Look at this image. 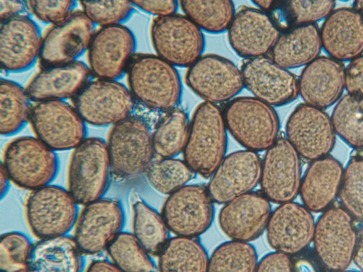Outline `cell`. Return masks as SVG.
<instances>
[{"instance_id":"cell-24","label":"cell","mask_w":363,"mask_h":272,"mask_svg":"<svg viewBox=\"0 0 363 272\" xmlns=\"http://www.w3.org/2000/svg\"><path fill=\"white\" fill-rule=\"evenodd\" d=\"M271 213L270 201L261 191H251L224 204L218 223L231 240L249 242L266 230Z\"/></svg>"},{"instance_id":"cell-27","label":"cell","mask_w":363,"mask_h":272,"mask_svg":"<svg viewBox=\"0 0 363 272\" xmlns=\"http://www.w3.org/2000/svg\"><path fill=\"white\" fill-rule=\"evenodd\" d=\"M91 73L89 66L79 60L43 67L25 89L36 103L73 98L89 81Z\"/></svg>"},{"instance_id":"cell-2","label":"cell","mask_w":363,"mask_h":272,"mask_svg":"<svg viewBox=\"0 0 363 272\" xmlns=\"http://www.w3.org/2000/svg\"><path fill=\"white\" fill-rule=\"evenodd\" d=\"M223 110L203 101L195 108L189 123L184 161L196 174L210 178L225 158L228 137Z\"/></svg>"},{"instance_id":"cell-54","label":"cell","mask_w":363,"mask_h":272,"mask_svg":"<svg viewBox=\"0 0 363 272\" xmlns=\"http://www.w3.org/2000/svg\"><path fill=\"white\" fill-rule=\"evenodd\" d=\"M342 272H361L360 271H359L358 269L357 270H354V269H351V270H345V271H343Z\"/></svg>"},{"instance_id":"cell-28","label":"cell","mask_w":363,"mask_h":272,"mask_svg":"<svg viewBox=\"0 0 363 272\" xmlns=\"http://www.w3.org/2000/svg\"><path fill=\"white\" fill-rule=\"evenodd\" d=\"M344 168L328 155L311 162L301 178L299 193L303 205L311 212H323L338 196Z\"/></svg>"},{"instance_id":"cell-39","label":"cell","mask_w":363,"mask_h":272,"mask_svg":"<svg viewBox=\"0 0 363 272\" xmlns=\"http://www.w3.org/2000/svg\"><path fill=\"white\" fill-rule=\"evenodd\" d=\"M111 262L123 272H154L150 255L133 233L122 231L106 250Z\"/></svg>"},{"instance_id":"cell-4","label":"cell","mask_w":363,"mask_h":272,"mask_svg":"<svg viewBox=\"0 0 363 272\" xmlns=\"http://www.w3.org/2000/svg\"><path fill=\"white\" fill-rule=\"evenodd\" d=\"M106 145L112 174L121 179L145 173L155 155L152 132L147 123L136 115L112 126Z\"/></svg>"},{"instance_id":"cell-11","label":"cell","mask_w":363,"mask_h":272,"mask_svg":"<svg viewBox=\"0 0 363 272\" xmlns=\"http://www.w3.org/2000/svg\"><path fill=\"white\" fill-rule=\"evenodd\" d=\"M29 123L36 137L55 152L74 149L87 137L86 123L63 100L37 102Z\"/></svg>"},{"instance_id":"cell-36","label":"cell","mask_w":363,"mask_h":272,"mask_svg":"<svg viewBox=\"0 0 363 272\" xmlns=\"http://www.w3.org/2000/svg\"><path fill=\"white\" fill-rule=\"evenodd\" d=\"M190 120L187 113L176 108L160 120L152 132L155 154L172 158L182 152L188 137Z\"/></svg>"},{"instance_id":"cell-12","label":"cell","mask_w":363,"mask_h":272,"mask_svg":"<svg viewBox=\"0 0 363 272\" xmlns=\"http://www.w3.org/2000/svg\"><path fill=\"white\" fill-rule=\"evenodd\" d=\"M214 202L203 184L185 185L169 195L161 215L176 236L196 238L211 225Z\"/></svg>"},{"instance_id":"cell-25","label":"cell","mask_w":363,"mask_h":272,"mask_svg":"<svg viewBox=\"0 0 363 272\" xmlns=\"http://www.w3.org/2000/svg\"><path fill=\"white\" fill-rule=\"evenodd\" d=\"M345 67L330 57L318 56L306 65L298 78V93L305 103L325 109L336 103L345 89Z\"/></svg>"},{"instance_id":"cell-29","label":"cell","mask_w":363,"mask_h":272,"mask_svg":"<svg viewBox=\"0 0 363 272\" xmlns=\"http://www.w3.org/2000/svg\"><path fill=\"white\" fill-rule=\"evenodd\" d=\"M321 49L319 28L308 24L281 32L269 57L289 69L305 67L319 56Z\"/></svg>"},{"instance_id":"cell-44","label":"cell","mask_w":363,"mask_h":272,"mask_svg":"<svg viewBox=\"0 0 363 272\" xmlns=\"http://www.w3.org/2000/svg\"><path fill=\"white\" fill-rule=\"evenodd\" d=\"M74 1H27L28 10L40 21L55 25L74 10Z\"/></svg>"},{"instance_id":"cell-38","label":"cell","mask_w":363,"mask_h":272,"mask_svg":"<svg viewBox=\"0 0 363 272\" xmlns=\"http://www.w3.org/2000/svg\"><path fill=\"white\" fill-rule=\"evenodd\" d=\"M258 261L252 244L230 240L215 249L209 257L207 272H256Z\"/></svg>"},{"instance_id":"cell-26","label":"cell","mask_w":363,"mask_h":272,"mask_svg":"<svg viewBox=\"0 0 363 272\" xmlns=\"http://www.w3.org/2000/svg\"><path fill=\"white\" fill-rule=\"evenodd\" d=\"M320 35L329 57L350 61L363 53V16L353 7L334 9L325 18Z\"/></svg>"},{"instance_id":"cell-32","label":"cell","mask_w":363,"mask_h":272,"mask_svg":"<svg viewBox=\"0 0 363 272\" xmlns=\"http://www.w3.org/2000/svg\"><path fill=\"white\" fill-rule=\"evenodd\" d=\"M334 1H274L268 12L281 32L292 28L315 24L335 8Z\"/></svg>"},{"instance_id":"cell-51","label":"cell","mask_w":363,"mask_h":272,"mask_svg":"<svg viewBox=\"0 0 363 272\" xmlns=\"http://www.w3.org/2000/svg\"><path fill=\"white\" fill-rule=\"evenodd\" d=\"M11 180L9 179V176H7L6 171L3 169L2 166H1V171H0V192H1V198L3 199L6 194L8 193L9 189H10V183Z\"/></svg>"},{"instance_id":"cell-35","label":"cell","mask_w":363,"mask_h":272,"mask_svg":"<svg viewBox=\"0 0 363 272\" xmlns=\"http://www.w3.org/2000/svg\"><path fill=\"white\" fill-rule=\"evenodd\" d=\"M179 4L199 28L211 34L227 31L236 12L230 0L179 1Z\"/></svg>"},{"instance_id":"cell-49","label":"cell","mask_w":363,"mask_h":272,"mask_svg":"<svg viewBox=\"0 0 363 272\" xmlns=\"http://www.w3.org/2000/svg\"><path fill=\"white\" fill-rule=\"evenodd\" d=\"M85 272H123L111 261L106 259H96L87 267Z\"/></svg>"},{"instance_id":"cell-15","label":"cell","mask_w":363,"mask_h":272,"mask_svg":"<svg viewBox=\"0 0 363 272\" xmlns=\"http://www.w3.org/2000/svg\"><path fill=\"white\" fill-rule=\"evenodd\" d=\"M285 133L300 157L311 162L329 155L335 144L330 117L324 110L305 103L289 115Z\"/></svg>"},{"instance_id":"cell-3","label":"cell","mask_w":363,"mask_h":272,"mask_svg":"<svg viewBox=\"0 0 363 272\" xmlns=\"http://www.w3.org/2000/svg\"><path fill=\"white\" fill-rule=\"evenodd\" d=\"M223 114L228 132L245 149L267 151L279 137L277 111L254 96L234 98L226 103Z\"/></svg>"},{"instance_id":"cell-20","label":"cell","mask_w":363,"mask_h":272,"mask_svg":"<svg viewBox=\"0 0 363 272\" xmlns=\"http://www.w3.org/2000/svg\"><path fill=\"white\" fill-rule=\"evenodd\" d=\"M227 33L230 47L244 60L269 54L281 34L268 12L251 6L236 11Z\"/></svg>"},{"instance_id":"cell-41","label":"cell","mask_w":363,"mask_h":272,"mask_svg":"<svg viewBox=\"0 0 363 272\" xmlns=\"http://www.w3.org/2000/svg\"><path fill=\"white\" fill-rule=\"evenodd\" d=\"M338 197L350 216L363 222V156L356 154L348 161L343 171Z\"/></svg>"},{"instance_id":"cell-9","label":"cell","mask_w":363,"mask_h":272,"mask_svg":"<svg viewBox=\"0 0 363 272\" xmlns=\"http://www.w3.org/2000/svg\"><path fill=\"white\" fill-rule=\"evenodd\" d=\"M150 35L156 55L174 67L188 68L203 55V31L184 14L155 17Z\"/></svg>"},{"instance_id":"cell-48","label":"cell","mask_w":363,"mask_h":272,"mask_svg":"<svg viewBox=\"0 0 363 272\" xmlns=\"http://www.w3.org/2000/svg\"><path fill=\"white\" fill-rule=\"evenodd\" d=\"M28 9L27 1H0L1 21L11 18L17 16L23 15Z\"/></svg>"},{"instance_id":"cell-45","label":"cell","mask_w":363,"mask_h":272,"mask_svg":"<svg viewBox=\"0 0 363 272\" xmlns=\"http://www.w3.org/2000/svg\"><path fill=\"white\" fill-rule=\"evenodd\" d=\"M345 89L349 94L363 96V55L350 60L345 67Z\"/></svg>"},{"instance_id":"cell-33","label":"cell","mask_w":363,"mask_h":272,"mask_svg":"<svg viewBox=\"0 0 363 272\" xmlns=\"http://www.w3.org/2000/svg\"><path fill=\"white\" fill-rule=\"evenodd\" d=\"M24 89L18 83L1 78L0 81V132L11 136L19 132L29 122L32 106Z\"/></svg>"},{"instance_id":"cell-13","label":"cell","mask_w":363,"mask_h":272,"mask_svg":"<svg viewBox=\"0 0 363 272\" xmlns=\"http://www.w3.org/2000/svg\"><path fill=\"white\" fill-rule=\"evenodd\" d=\"M186 85L206 102L228 103L241 92V70L229 59L216 54L203 55L185 74Z\"/></svg>"},{"instance_id":"cell-18","label":"cell","mask_w":363,"mask_h":272,"mask_svg":"<svg viewBox=\"0 0 363 272\" xmlns=\"http://www.w3.org/2000/svg\"><path fill=\"white\" fill-rule=\"evenodd\" d=\"M94 24L82 11H73L42 38L38 60L43 67L77 61L87 51Z\"/></svg>"},{"instance_id":"cell-40","label":"cell","mask_w":363,"mask_h":272,"mask_svg":"<svg viewBox=\"0 0 363 272\" xmlns=\"http://www.w3.org/2000/svg\"><path fill=\"white\" fill-rule=\"evenodd\" d=\"M194 173L184 160L172 157L153 160L145 171V176L155 191L170 195L184 186Z\"/></svg>"},{"instance_id":"cell-31","label":"cell","mask_w":363,"mask_h":272,"mask_svg":"<svg viewBox=\"0 0 363 272\" xmlns=\"http://www.w3.org/2000/svg\"><path fill=\"white\" fill-rule=\"evenodd\" d=\"M208 254L194 237L170 238L158 255L160 272H207Z\"/></svg>"},{"instance_id":"cell-30","label":"cell","mask_w":363,"mask_h":272,"mask_svg":"<svg viewBox=\"0 0 363 272\" xmlns=\"http://www.w3.org/2000/svg\"><path fill=\"white\" fill-rule=\"evenodd\" d=\"M83 255L67 234L40 239L33 246L29 272H82Z\"/></svg>"},{"instance_id":"cell-17","label":"cell","mask_w":363,"mask_h":272,"mask_svg":"<svg viewBox=\"0 0 363 272\" xmlns=\"http://www.w3.org/2000/svg\"><path fill=\"white\" fill-rule=\"evenodd\" d=\"M262 160L261 192L270 201L282 204L298 194L301 181V157L286 137H279Z\"/></svg>"},{"instance_id":"cell-16","label":"cell","mask_w":363,"mask_h":272,"mask_svg":"<svg viewBox=\"0 0 363 272\" xmlns=\"http://www.w3.org/2000/svg\"><path fill=\"white\" fill-rule=\"evenodd\" d=\"M135 48V36L124 24L101 27L87 50L91 74L98 79L117 81L126 74Z\"/></svg>"},{"instance_id":"cell-22","label":"cell","mask_w":363,"mask_h":272,"mask_svg":"<svg viewBox=\"0 0 363 272\" xmlns=\"http://www.w3.org/2000/svg\"><path fill=\"white\" fill-rule=\"evenodd\" d=\"M315 222L303 204L290 201L279 204L269 217L266 232L269 244L289 256L302 252L311 242Z\"/></svg>"},{"instance_id":"cell-50","label":"cell","mask_w":363,"mask_h":272,"mask_svg":"<svg viewBox=\"0 0 363 272\" xmlns=\"http://www.w3.org/2000/svg\"><path fill=\"white\" fill-rule=\"evenodd\" d=\"M352 262L363 272V224L357 232V239Z\"/></svg>"},{"instance_id":"cell-43","label":"cell","mask_w":363,"mask_h":272,"mask_svg":"<svg viewBox=\"0 0 363 272\" xmlns=\"http://www.w3.org/2000/svg\"><path fill=\"white\" fill-rule=\"evenodd\" d=\"M82 11L101 27L123 24L131 18L134 6L128 1H79Z\"/></svg>"},{"instance_id":"cell-14","label":"cell","mask_w":363,"mask_h":272,"mask_svg":"<svg viewBox=\"0 0 363 272\" xmlns=\"http://www.w3.org/2000/svg\"><path fill=\"white\" fill-rule=\"evenodd\" d=\"M124 224L122 203L113 198H101L84 206L74 225L73 238L84 254H98L106 250Z\"/></svg>"},{"instance_id":"cell-6","label":"cell","mask_w":363,"mask_h":272,"mask_svg":"<svg viewBox=\"0 0 363 272\" xmlns=\"http://www.w3.org/2000/svg\"><path fill=\"white\" fill-rule=\"evenodd\" d=\"M112 174L106 142L87 137L72 153L67 172V190L81 205L104 198Z\"/></svg>"},{"instance_id":"cell-19","label":"cell","mask_w":363,"mask_h":272,"mask_svg":"<svg viewBox=\"0 0 363 272\" xmlns=\"http://www.w3.org/2000/svg\"><path fill=\"white\" fill-rule=\"evenodd\" d=\"M240 70L244 87L274 108L287 105L299 95L298 79L270 57L244 60Z\"/></svg>"},{"instance_id":"cell-10","label":"cell","mask_w":363,"mask_h":272,"mask_svg":"<svg viewBox=\"0 0 363 272\" xmlns=\"http://www.w3.org/2000/svg\"><path fill=\"white\" fill-rule=\"evenodd\" d=\"M134 98L129 89L116 80L89 81L72 98L73 107L89 125H113L131 115Z\"/></svg>"},{"instance_id":"cell-5","label":"cell","mask_w":363,"mask_h":272,"mask_svg":"<svg viewBox=\"0 0 363 272\" xmlns=\"http://www.w3.org/2000/svg\"><path fill=\"white\" fill-rule=\"evenodd\" d=\"M1 166L12 183L33 191L51 184L57 176L60 161L55 151L36 137L26 135L6 146Z\"/></svg>"},{"instance_id":"cell-1","label":"cell","mask_w":363,"mask_h":272,"mask_svg":"<svg viewBox=\"0 0 363 272\" xmlns=\"http://www.w3.org/2000/svg\"><path fill=\"white\" fill-rule=\"evenodd\" d=\"M126 76L134 99L150 110L167 113L181 102L182 84L177 69L157 55L135 54Z\"/></svg>"},{"instance_id":"cell-23","label":"cell","mask_w":363,"mask_h":272,"mask_svg":"<svg viewBox=\"0 0 363 272\" xmlns=\"http://www.w3.org/2000/svg\"><path fill=\"white\" fill-rule=\"evenodd\" d=\"M40 34L38 25L26 14L1 21V69L12 73L30 69L38 60Z\"/></svg>"},{"instance_id":"cell-34","label":"cell","mask_w":363,"mask_h":272,"mask_svg":"<svg viewBox=\"0 0 363 272\" xmlns=\"http://www.w3.org/2000/svg\"><path fill=\"white\" fill-rule=\"evenodd\" d=\"M133 234L149 255L158 256L169 241V229L161 214L141 199L132 205Z\"/></svg>"},{"instance_id":"cell-7","label":"cell","mask_w":363,"mask_h":272,"mask_svg":"<svg viewBox=\"0 0 363 272\" xmlns=\"http://www.w3.org/2000/svg\"><path fill=\"white\" fill-rule=\"evenodd\" d=\"M79 204L67 188L50 184L33 191L26 203V217L40 239L67 235L76 224Z\"/></svg>"},{"instance_id":"cell-52","label":"cell","mask_w":363,"mask_h":272,"mask_svg":"<svg viewBox=\"0 0 363 272\" xmlns=\"http://www.w3.org/2000/svg\"><path fill=\"white\" fill-rule=\"evenodd\" d=\"M252 4H254L257 7L264 11L269 12L274 3V1L272 0H262V1H252Z\"/></svg>"},{"instance_id":"cell-21","label":"cell","mask_w":363,"mask_h":272,"mask_svg":"<svg viewBox=\"0 0 363 272\" xmlns=\"http://www.w3.org/2000/svg\"><path fill=\"white\" fill-rule=\"evenodd\" d=\"M262 160L257 152L242 149L226 155L207 186L214 203L225 204L252 191L259 183Z\"/></svg>"},{"instance_id":"cell-47","label":"cell","mask_w":363,"mask_h":272,"mask_svg":"<svg viewBox=\"0 0 363 272\" xmlns=\"http://www.w3.org/2000/svg\"><path fill=\"white\" fill-rule=\"evenodd\" d=\"M134 7L155 15L156 17L165 16L177 13L179 7V1L173 0L167 1H131Z\"/></svg>"},{"instance_id":"cell-53","label":"cell","mask_w":363,"mask_h":272,"mask_svg":"<svg viewBox=\"0 0 363 272\" xmlns=\"http://www.w3.org/2000/svg\"><path fill=\"white\" fill-rule=\"evenodd\" d=\"M352 7L358 11L363 16V1H354Z\"/></svg>"},{"instance_id":"cell-8","label":"cell","mask_w":363,"mask_h":272,"mask_svg":"<svg viewBox=\"0 0 363 272\" xmlns=\"http://www.w3.org/2000/svg\"><path fill=\"white\" fill-rule=\"evenodd\" d=\"M353 218L342 207H330L315 222L312 242L320 264L329 272H342L353 261L357 232Z\"/></svg>"},{"instance_id":"cell-42","label":"cell","mask_w":363,"mask_h":272,"mask_svg":"<svg viewBox=\"0 0 363 272\" xmlns=\"http://www.w3.org/2000/svg\"><path fill=\"white\" fill-rule=\"evenodd\" d=\"M33 244L23 233L8 232L0 237L1 272H29Z\"/></svg>"},{"instance_id":"cell-37","label":"cell","mask_w":363,"mask_h":272,"mask_svg":"<svg viewBox=\"0 0 363 272\" xmlns=\"http://www.w3.org/2000/svg\"><path fill=\"white\" fill-rule=\"evenodd\" d=\"M336 135L356 150H363V96L347 93L336 103L331 116Z\"/></svg>"},{"instance_id":"cell-46","label":"cell","mask_w":363,"mask_h":272,"mask_svg":"<svg viewBox=\"0 0 363 272\" xmlns=\"http://www.w3.org/2000/svg\"><path fill=\"white\" fill-rule=\"evenodd\" d=\"M256 272H295V270L290 256L274 251L258 261Z\"/></svg>"}]
</instances>
